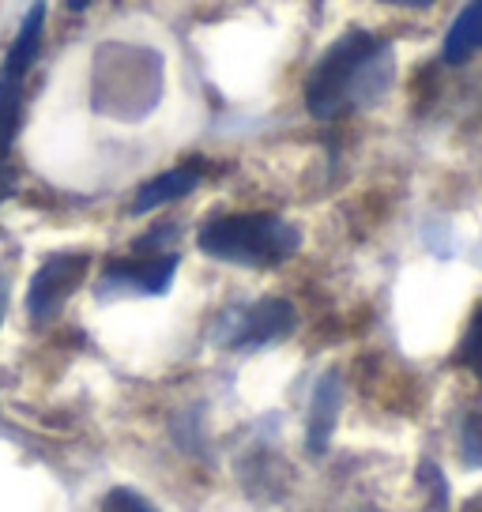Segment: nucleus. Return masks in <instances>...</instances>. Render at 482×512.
Instances as JSON below:
<instances>
[{
	"label": "nucleus",
	"mask_w": 482,
	"mask_h": 512,
	"mask_svg": "<svg viewBox=\"0 0 482 512\" xmlns=\"http://www.w3.org/2000/svg\"><path fill=\"white\" fill-rule=\"evenodd\" d=\"M196 185H200V170H193V166L166 170V174L151 177L144 189L136 192L132 211H136V215H144V211H155V208H162V204H174V200H181V196H189Z\"/></svg>",
	"instance_id": "nucleus-9"
},
{
	"label": "nucleus",
	"mask_w": 482,
	"mask_h": 512,
	"mask_svg": "<svg viewBox=\"0 0 482 512\" xmlns=\"http://www.w3.org/2000/svg\"><path fill=\"white\" fill-rule=\"evenodd\" d=\"M460 362H464L475 377H482V305L475 309L471 324H467L464 343H460Z\"/></svg>",
	"instance_id": "nucleus-12"
},
{
	"label": "nucleus",
	"mask_w": 482,
	"mask_h": 512,
	"mask_svg": "<svg viewBox=\"0 0 482 512\" xmlns=\"http://www.w3.org/2000/svg\"><path fill=\"white\" fill-rule=\"evenodd\" d=\"M294 324H298V313H294V305L283 302V298H264V302L249 305L245 313L234 317V328H230V336L226 343L230 347H264V343H275V339H283L294 332Z\"/></svg>",
	"instance_id": "nucleus-5"
},
{
	"label": "nucleus",
	"mask_w": 482,
	"mask_h": 512,
	"mask_svg": "<svg viewBox=\"0 0 482 512\" xmlns=\"http://www.w3.org/2000/svg\"><path fill=\"white\" fill-rule=\"evenodd\" d=\"M87 272V256L83 253H53L42 260V268L34 272L31 290H27V313L31 320H53L65 309L68 294L83 283Z\"/></svg>",
	"instance_id": "nucleus-4"
},
{
	"label": "nucleus",
	"mask_w": 482,
	"mask_h": 512,
	"mask_svg": "<svg viewBox=\"0 0 482 512\" xmlns=\"http://www.w3.org/2000/svg\"><path fill=\"white\" fill-rule=\"evenodd\" d=\"M392 83V46L366 31L343 34L313 64L306 80V106L313 117L332 121L339 113L373 106Z\"/></svg>",
	"instance_id": "nucleus-1"
},
{
	"label": "nucleus",
	"mask_w": 482,
	"mask_h": 512,
	"mask_svg": "<svg viewBox=\"0 0 482 512\" xmlns=\"http://www.w3.org/2000/svg\"><path fill=\"white\" fill-rule=\"evenodd\" d=\"M385 4H400V8H426L430 0H385Z\"/></svg>",
	"instance_id": "nucleus-16"
},
{
	"label": "nucleus",
	"mask_w": 482,
	"mask_h": 512,
	"mask_svg": "<svg viewBox=\"0 0 482 512\" xmlns=\"http://www.w3.org/2000/svg\"><path fill=\"white\" fill-rule=\"evenodd\" d=\"M19 110H23V87L12 76H0V162L8 159V147L19 132Z\"/></svg>",
	"instance_id": "nucleus-11"
},
{
	"label": "nucleus",
	"mask_w": 482,
	"mask_h": 512,
	"mask_svg": "<svg viewBox=\"0 0 482 512\" xmlns=\"http://www.w3.org/2000/svg\"><path fill=\"white\" fill-rule=\"evenodd\" d=\"M12 189H16V174L8 170V162H0V204L12 196Z\"/></svg>",
	"instance_id": "nucleus-15"
},
{
	"label": "nucleus",
	"mask_w": 482,
	"mask_h": 512,
	"mask_svg": "<svg viewBox=\"0 0 482 512\" xmlns=\"http://www.w3.org/2000/svg\"><path fill=\"white\" fill-rule=\"evenodd\" d=\"M166 87L162 57L147 46L110 42L98 46L91 68V106L113 121H140L159 106Z\"/></svg>",
	"instance_id": "nucleus-2"
},
{
	"label": "nucleus",
	"mask_w": 482,
	"mask_h": 512,
	"mask_svg": "<svg viewBox=\"0 0 482 512\" xmlns=\"http://www.w3.org/2000/svg\"><path fill=\"white\" fill-rule=\"evenodd\" d=\"M196 241L208 256L223 260V264H238V268H272L298 253V245H302L298 230L287 219L264 215V211L219 215V219L204 223Z\"/></svg>",
	"instance_id": "nucleus-3"
},
{
	"label": "nucleus",
	"mask_w": 482,
	"mask_h": 512,
	"mask_svg": "<svg viewBox=\"0 0 482 512\" xmlns=\"http://www.w3.org/2000/svg\"><path fill=\"white\" fill-rule=\"evenodd\" d=\"M68 12H83V8H91V0H65Z\"/></svg>",
	"instance_id": "nucleus-17"
},
{
	"label": "nucleus",
	"mask_w": 482,
	"mask_h": 512,
	"mask_svg": "<svg viewBox=\"0 0 482 512\" xmlns=\"http://www.w3.org/2000/svg\"><path fill=\"white\" fill-rule=\"evenodd\" d=\"M102 512H155V505L144 494H136L129 486H117L102 497Z\"/></svg>",
	"instance_id": "nucleus-13"
},
{
	"label": "nucleus",
	"mask_w": 482,
	"mask_h": 512,
	"mask_svg": "<svg viewBox=\"0 0 482 512\" xmlns=\"http://www.w3.org/2000/svg\"><path fill=\"white\" fill-rule=\"evenodd\" d=\"M464 464L467 467H482V415L464 418Z\"/></svg>",
	"instance_id": "nucleus-14"
},
{
	"label": "nucleus",
	"mask_w": 482,
	"mask_h": 512,
	"mask_svg": "<svg viewBox=\"0 0 482 512\" xmlns=\"http://www.w3.org/2000/svg\"><path fill=\"white\" fill-rule=\"evenodd\" d=\"M339 403H343V384L336 373L321 377V384L313 388V407H309V452H324L328 437L336 430Z\"/></svg>",
	"instance_id": "nucleus-8"
},
{
	"label": "nucleus",
	"mask_w": 482,
	"mask_h": 512,
	"mask_svg": "<svg viewBox=\"0 0 482 512\" xmlns=\"http://www.w3.org/2000/svg\"><path fill=\"white\" fill-rule=\"evenodd\" d=\"M482 49V0H471L464 12L456 16L445 38V61L464 64L467 57H475Z\"/></svg>",
	"instance_id": "nucleus-10"
},
{
	"label": "nucleus",
	"mask_w": 482,
	"mask_h": 512,
	"mask_svg": "<svg viewBox=\"0 0 482 512\" xmlns=\"http://www.w3.org/2000/svg\"><path fill=\"white\" fill-rule=\"evenodd\" d=\"M177 272V256L170 253H155V256H140V260H113L106 268V279H102V290H136V294H162L170 287V279Z\"/></svg>",
	"instance_id": "nucleus-6"
},
{
	"label": "nucleus",
	"mask_w": 482,
	"mask_h": 512,
	"mask_svg": "<svg viewBox=\"0 0 482 512\" xmlns=\"http://www.w3.org/2000/svg\"><path fill=\"white\" fill-rule=\"evenodd\" d=\"M0 317H4V283H0Z\"/></svg>",
	"instance_id": "nucleus-18"
},
{
	"label": "nucleus",
	"mask_w": 482,
	"mask_h": 512,
	"mask_svg": "<svg viewBox=\"0 0 482 512\" xmlns=\"http://www.w3.org/2000/svg\"><path fill=\"white\" fill-rule=\"evenodd\" d=\"M42 34H46V0H34L31 12L23 16V27H19L16 42L4 57V72L0 76H12V80H23L27 68L38 61V49H42Z\"/></svg>",
	"instance_id": "nucleus-7"
}]
</instances>
